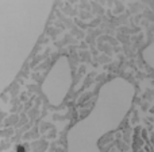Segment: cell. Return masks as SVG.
Wrapping results in <instances>:
<instances>
[{
  "label": "cell",
  "mask_w": 154,
  "mask_h": 152,
  "mask_svg": "<svg viewBox=\"0 0 154 152\" xmlns=\"http://www.w3.org/2000/svg\"><path fill=\"white\" fill-rule=\"evenodd\" d=\"M23 4L0 1V93L12 82L19 70L20 35H23Z\"/></svg>",
  "instance_id": "1"
}]
</instances>
